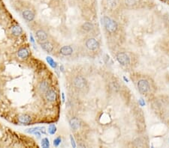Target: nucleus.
I'll list each match as a JSON object with an SVG mask.
<instances>
[{"instance_id": "nucleus-7", "label": "nucleus", "mask_w": 169, "mask_h": 148, "mask_svg": "<svg viewBox=\"0 0 169 148\" xmlns=\"http://www.w3.org/2000/svg\"><path fill=\"white\" fill-rule=\"evenodd\" d=\"M60 53L62 54L63 56H70L73 52V49L72 46H64L62 48L60 49Z\"/></svg>"}, {"instance_id": "nucleus-8", "label": "nucleus", "mask_w": 169, "mask_h": 148, "mask_svg": "<svg viewBox=\"0 0 169 148\" xmlns=\"http://www.w3.org/2000/svg\"><path fill=\"white\" fill-rule=\"evenodd\" d=\"M69 124H70V127L74 131L78 130L80 128V120L77 118H73L69 121Z\"/></svg>"}, {"instance_id": "nucleus-20", "label": "nucleus", "mask_w": 169, "mask_h": 148, "mask_svg": "<svg viewBox=\"0 0 169 148\" xmlns=\"http://www.w3.org/2000/svg\"><path fill=\"white\" fill-rule=\"evenodd\" d=\"M41 147L44 148H48L50 147V141L48 138H44L41 140Z\"/></svg>"}, {"instance_id": "nucleus-4", "label": "nucleus", "mask_w": 169, "mask_h": 148, "mask_svg": "<svg viewBox=\"0 0 169 148\" xmlns=\"http://www.w3.org/2000/svg\"><path fill=\"white\" fill-rule=\"evenodd\" d=\"M117 60L122 66H126L130 64V58L125 52H120L117 55Z\"/></svg>"}, {"instance_id": "nucleus-13", "label": "nucleus", "mask_w": 169, "mask_h": 148, "mask_svg": "<svg viewBox=\"0 0 169 148\" xmlns=\"http://www.w3.org/2000/svg\"><path fill=\"white\" fill-rule=\"evenodd\" d=\"M41 48L46 51L47 52H51L53 49V45L50 43V42H47V41H44L41 44Z\"/></svg>"}, {"instance_id": "nucleus-1", "label": "nucleus", "mask_w": 169, "mask_h": 148, "mask_svg": "<svg viewBox=\"0 0 169 148\" xmlns=\"http://www.w3.org/2000/svg\"><path fill=\"white\" fill-rule=\"evenodd\" d=\"M103 21V25L106 30L110 33H114L117 32L118 26L117 23L115 22L113 20L108 17H104L102 19Z\"/></svg>"}, {"instance_id": "nucleus-24", "label": "nucleus", "mask_w": 169, "mask_h": 148, "mask_svg": "<svg viewBox=\"0 0 169 148\" xmlns=\"http://www.w3.org/2000/svg\"><path fill=\"white\" fill-rule=\"evenodd\" d=\"M29 37H30V41H31V42L34 43H35V40H34V37H33V36H32V34H30Z\"/></svg>"}, {"instance_id": "nucleus-23", "label": "nucleus", "mask_w": 169, "mask_h": 148, "mask_svg": "<svg viewBox=\"0 0 169 148\" xmlns=\"http://www.w3.org/2000/svg\"><path fill=\"white\" fill-rule=\"evenodd\" d=\"M34 135H35L38 138H40L41 137V133H40V131H36V132H35L34 133H33Z\"/></svg>"}, {"instance_id": "nucleus-21", "label": "nucleus", "mask_w": 169, "mask_h": 148, "mask_svg": "<svg viewBox=\"0 0 169 148\" xmlns=\"http://www.w3.org/2000/svg\"><path fill=\"white\" fill-rule=\"evenodd\" d=\"M61 141H62V139H61L60 137H57L54 140H53V145H54L55 147H58L60 143H61Z\"/></svg>"}, {"instance_id": "nucleus-10", "label": "nucleus", "mask_w": 169, "mask_h": 148, "mask_svg": "<svg viewBox=\"0 0 169 148\" xmlns=\"http://www.w3.org/2000/svg\"><path fill=\"white\" fill-rule=\"evenodd\" d=\"M36 36L40 41H46L48 40V35L43 30H38L36 32Z\"/></svg>"}, {"instance_id": "nucleus-3", "label": "nucleus", "mask_w": 169, "mask_h": 148, "mask_svg": "<svg viewBox=\"0 0 169 148\" xmlns=\"http://www.w3.org/2000/svg\"><path fill=\"white\" fill-rule=\"evenodd\" d=\"M74 85L75 88H77L78 89H83L87 87V80L84 77L81 76H78L74 78Z\"/></svg>"}, {"instance_id": "nucleus-26", "label": "nucleus", "mask_w": 169, "mask_h": 148, "mask_svg": "<svg viewBox=\"0 0 169 148\" xmlns=\"http://www.w3.org/2000/svg\"><path fill=\"white\" fill-rule=\"evenodd\" d=\"M62 97H63V101L64 102V100H65V97H64V93H63V94H62Z\"/></svg>"}, {"instance_id": "nucleus-25", "label": "nucleus", "mask_w": 169, "mask_h": 148, "mask_svg": "<svg viewBox=\"0 0 169 148\" xmlns=\"http://www.w3.org/2000/svg\"><path fill=\"white\" fill-rule=\"evenodd\" d=\"M139 103H140V105H141V106H142L145 105V102L143 100V99H141L139 100Z\"/></svg>"}, {"instance_id": "nucleus-15", "label": "nucleus", "mask_w": 169, "mask_h": 148, "mask_svg": "<svg viewBox=\"0 0 169 148\" xmlns=\"http://www.w3.org/2000/svg\"><path fill=\"white\" fill-rule=\"evenodd\" d=\"M11 32L15 36H18L20 35L23 32V29L20 26L18 25H14L11 27Z\"/></svg>"}, {"instance_id": "nucleus-27", "label": "nucleus", "mask_w": 169, "mask_h": 148, "mask_svg": "<svg viewBox=\"0 0 169 148\" xmlns=\"http://www.w3.org/2000/svg\"><path fill=\"white\" fill-rule=\"evenodd\" d=\"M61 70H62V71H64V69H63V66L61 67Z\"/></svg>"}, {"instance_id": "nucleus-14", "label": "nucleus", "mask_w": 169, "mask_h": 148, "mask_svg": "<svg viewBox=\"0 0 169 148\" xmlns=\"http://www.w3.org/2000/svg\"><path fill=\"white\" fill-rule=\"evenodd\" d=\"M29 51L28 49H25V48H23V49H20L18 52H17V56L19 58H22V59H26L29 57Z\"/></svg>"}, {"instance_id": "nucleus-22", "label": "nucleus", "mask_w": 169, "mask_h": 148, "mask_svg": "<svg viewBox=\"0 0 169 148\" xmlns=\"http://www.w3.org/2000/svg\"><path fill=\"white\" fill-rule=\"evenodd\" d=\"M70 139H71V143H72V145L73 147H76V144H75V141H74V138L71 135L70 136Z\"/></svg>"}, {"instance_id": "nucleus-17", "label": "nucleus", "mask_w": 169, "mask_h": 148, "mask_svg": "<svg viewBox=\"0 0 169 148\" xmlns=\"http://www.w3.org/2000/svg\"><path fill=\"white\" fill-rule=\"evenodd\" d=\"M44 127H34V128H30V129H28L26 130V132H27V133H34L36 131H40V132H42L43 133H45V131H44Z\"/></svg>"}, {"instance_id": "nucleus-2", "label": "nucleus", "mask_w": 169, "mask_h": 148, "mask_svg": "<svg viewBox=\"0 0 169 148\" xmlns=\"http://www.w3.org/2000/svg\"><path fill=\"white\" fill-rule=\"evenodd\" d=\"M137 88L142 94H146L150 90V86L149 82L145 79H141L137 82Z\"/></svg>"}, {"instance_id": "nucleus-6", "label": "nucleus", "mask_w": 169, "mask_h": 148, "mask_svg": "<svg viewBox=\"0 0 169 148\" xmlns=\"http://www.w3.org/2000/svg\"><path fill=\"white\" fill-rule=\"evenodd\" d=\"M46 94V98L50 102H54L56 99V93L55 91L49 89L47 92L45 93Z\"/></svg>"}, {"instance_id": "nucleus-18", "label": "nucleus", "mask_w": 169, "mask_h": 148, "mask_svg": "<svg viewBox=\"0 0 169 148\" xmlns=\"http://www.w3.org/2000/svg\"><path fill=\"white\" fill-rule=\"evenodd\" d=\"M46 60H47V61L48 62V64L50 65L51 67L53 68H56L57 67V64H56V62H55L54 61H53V59L50 57V56H48L47 58H46Z\"/></svg>"}, {"instance_id": "nucleus-11", "label": "nucleus", "mask_w": 169, "mask_h": 148, "mask_svg": "<svg viewBox=\"0 0 169 148\" xmlns=\"http://www.w3.org/2000/svg\"><path fill=\"white\" fill-rule=\"evenodd\" d=\"M23 17H24V18L27 21H32L35 18V14L31 11L26 10L23 12Z\"/></svg>"}, {"instance_id": "nucleus-9", "label": "nucleus", "mask_w": 169, "mask_h": 148, "mask_svg": "<svg viewBox=\"0 0 169 148\" xmlns=\"http://www.w3.org/2000/svg\"><path fill=\"white\" fill-rule=\"evenodd\" d=\"M18 120L20 123L22 124H29L30 122H31L32 119H31V117L28 114H22L20 116H19L18 118Z\"/></svg>"}, {"instance_id": "nucleus-19", "label": "nucleus", "mask_w": 169, "mask_h": 148, "mask_svg": "<svg viewBox=\"0 0 169 148\" xmlns=\"http://www.w3.org/2000/svg\"><path fill=\"white\" fill-rule=\"evenodd\" d=\"M56 130H57L56 127L54 125V124H51V125H50L48 127V132L50 135H54L56 132Z\"/></svg>"}, {"instance_id": "nucleus-5", "label": "nucleus", "mask_w": 169, "mask_h": 148, "mask_svg": "<svg viewBox=\"0 0 169 148\" xmlns=\"http://www.w3.org/2000/svg\"><path fill=\"white\" fill-rule=\"evenodd\" d=\"M86 46L88 49L92 50V51H95V50L98 49L99 43L98 42L96 39H95L93 37H91V38H89L86 41Z\"/></svg>"}, {"instance_id": "nucleus-16", "label": "nucleus", "mask_w": 169, "mask_h": 148, "mask_svg": "<svg viewBox=\"0 0 169 148\" xmlns=\"http://www.w3.org/2000/svg\"><path fill=\"white\" fill-rule=\"evenodd\" d=\"M94 26H93V24L90 22H84L83 26H82V28L86 31V32H90V31H92L93 29Z\"/></svg>"}, {"instance_id": "nucleus-12", "label": "nucleus", "mask_w": 169, "mask_h": 148, "mask_svg": "<svg viewBox=\"0 0 169 148\" xmlns=\"http://www.w3.org/2000/svg\"><path fill=\"white\" fill-rule=\"evenodd\" d=\"M38 90L41 93H45L49 90V83L47 81H42L38 85Z\"/></svg>"}]
</instances>
